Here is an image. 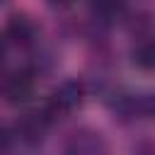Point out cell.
<instances>
[{"mask_svg": "<svg viewBox=\"0 0 155 155\" xmlns=\"http://www.w3.org/2000/svg\"><path fill=\"white\" fill-rule=\"evenodd\" d=\"M111 109L124 121L155 119V92H124L111 102Z\"/></svg>", "mask_w": 155, "mask_h": 155, "instance_id": "6da1fadb", "label": "cell"}, {"mask_svg": "<svg viewBox=\"0 0 155 155\" xmlns=\"http://www.w3.org/2000/svg\"><path fill=\"white\" fill-rule=\"evenodd\" d=\"M82 99H85L82 85L75 82V80H65V82H61V85L48 94V102H46L44 111L48 114V119H56V116L61 119V116H68V114H73L75 109H80Z\"/></svg>", "mask_w": 155, "mask_h": 155, "instance_id": "7a4b0ae2", "label": "cell"}, {"mask_svg": "<svg viewBox=\"0 0 155 155\" xmlns=\"http://www.w3.org/2000/svg\"><path fill=\"white\" fill-rule=\"evenodd\" d=\"M63 155H109L107 138L94 128H78L63 143Z\"/></svg>", "mask_w": 155, "mask_h": 155, "instance_id": "3957f363", "label": "cell"}, {"mask_svg": "<svg viewBox=\"0 0 155 155\" xmlns=\"http://www.w3.org/2000/svg\"><path fill=\"white\" fill-rule=\"evenodd\" d=\"M48 124H51V119H48L46 111H29V114H24V116L17 119L15 136L22 143H27V145H39L46 138Z\"/></svg>", "mask_w": 155, "mask_h": 155, "instance_id": "277c9868", "label": "cell"}, {"mask_svg": "<svg viewBox=\"0 0 155 155\" xmlns=\"http://www.w3.org/2000/svg\"><path fill=\"white\" fill-rule=\"evenodd\" d=\"M36 24L27 17V15H12L7 19V27H5V39L17 44V46H29L36 41Z\"/></svg>", "mask_w": 155, "mask_h": 155, "instance_id": "5b68a950", "label": "cell"}, {"mask_svg": "<svg viewBox=\"0 0 155 155\" xmlns=\"http://www.w3.org/2000/svg\"><path fill=\"white\" fill-rule=\"evenodd\" d=\"M2 94L10 102H27L34 94V78L27 70H15L2 82Z\"/></svg>", "mask_w": 155, "mask_h": 155, "instance_id": "8992f818", "label": "cell"}, {"mask_svg": "<svg viewBox=\"0 0 155 155\" xmlns=\"http://www.w3.org/2000/svg\"><path fill=\"white\" fill-rule=\"evenodd\" d=\"M131 61H133V65H138L140 70L155 73V36H148V39L138 41L136 48L131 51Z\"/></svg>", "mask_w": 155, "mask_h": 155, "instance_id": "52a82bcc", "label": "cell"}, {"mask_svg": "<svg viewBox=\"0 0 155 155\" xmlns=\"http://www.w3.org/2000/svg\"><path fill=\"white\" fill-rule=\"evenodd\" d=\"M90 10L102 19H116L124 12V0H90Z\"/></svg>", "mask_w": 155, "mask_h": 155, "instance_id": "ba28073f", "label": "cell"}, {"mask_svg": "<svg viewBox=\"0 0 155 155\" xmlns=\"http://www.w3.org/2000/svg\"><path fill=\"white\" fill-rule=\"evenodd\" d=\"M12 140H15V131H12L7 124L0 121V155L12 148Z\"/></svg>", "mask_w": 155, "mask_h": 155, "instance_id": "9c48e42d", "label": "cell"}, {"mask_svg": "<svg viewBox=\"0 0 155 155\" xmlns=\"http://www.w3.org/2000/svg\"><path fill=\"white\" fill-rule=\"evenodd\" d=\"M48 2H51L53 7H65V5H70L73 0H48Z\"/></svg>", "mask_w": 155, "mask_h": 155, "instance_id": "30bf717a", "label": "cell"}, {"mask_svg": "<svg viewBox=\"0 0 155 155\" xmlns=\"http://www.w3.org/2000/svg\"><path fill=\"white\" fill-rule=\"evenodd\" d=\"M2 58H5V41L0 39V63H2Z\"/></svg>", "mask_w": 155, "mask_h": 155, "instance_id": "8fae6325", "label": "cell"}, {"mask_svg": "<svg viewBox=\"0 0 155 155\" xmlns=\"http://www.w3.org/2000/svg\"><path fill=\"white\" fill-rule=\"evenodd\" d=\"M0 2H5V0H0Z\"/></svg>", "mask_w": 155, "mask_h": 155, "instance_id": "7c38bea8", "label": "cell"}]
</instances>
